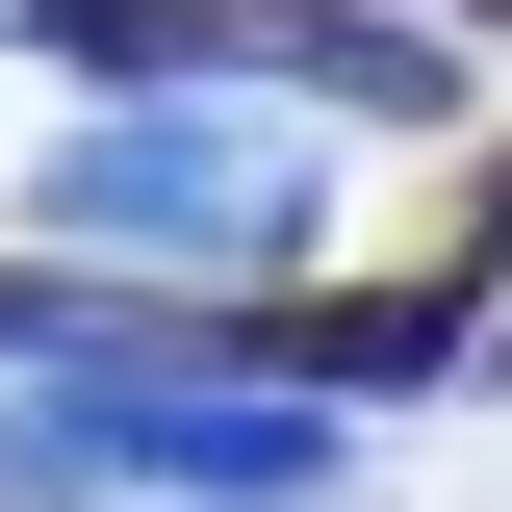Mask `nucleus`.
Wrapping results in <instances>:
<instances>
[{
  "instance_id": "f257e3e1",
  "label": "nucleus",
  "mask_w": 512,
  "mask_h": 512,
  "mask_svg": "<svg viewBox=\"0 0 512 512\" xmlns=\"http://www.w3.org/2000/svg\"><path fill=\"white\" fill-rule=\"evenodd\" d=\"M26 231H77V256H282V231H308V128H282V103H180V77H128L103 128H52Z\"/></svg>"
},
{
  "instance_id": "f03ea898",
  "label": "nucleus",
  "mask_w": 512,
  "mask_h": 512,
  "mask_svg": "<svg viewBox=\"0 0 512 512\" xmlns=\"http://www.w3.org/2000/svg\"><path fill=\"white\" fill-rule=\"evenodd\" d=\"M256 384H461V308L436 282H333V308H231Z\"/></svg>"
},
{
  "instance_id": "7ed1b4c3",
  "label": "nucleus",
  "mask_w": 512,
  "mask_h": 512,
  "mask_svg": "<svg viewBox=\"0 0 512 512\" xmlns=\"http://www.w3.org/2000/svg\"><path fill=\"white\" fill-rule=\"evenodd\" d=\"M487 256H512V180H487Z\"/></svg>"
}]
</instances>
